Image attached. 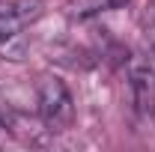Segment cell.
<instances>
[{
	"instance_id": "obj_1",
	"label": "cell",
	"mask_w": 155,
	"mask_h": 152,
	"mask_svg": "<svg viewBox=\"0 0 155 152\" xmlns=\"http://www.w3.org/2000/svg\"><path fill=\"white\" fill-rule=\"evenodd\" d=\"M36 111L48 131H69L75 122V101L66 87V81L57 75H42L36 81Z\"/></svg>"
},
{
	"instance_id": "obj_2",
	"label": "cell",
	"mask_w": 155,
	"mask_h": 152,
	"mask_svg": "<svg viewBox=\"0 0 155 152\" xmlns=\"http://www.w3.org/2000/svg\"><path fill=\"white\" fill-rule=\"evenodd\" d=\"M48 9V0H6L0 3V42L21 36Z\"/></svg>"
},
{
	"instance_id": "obj_3",
	"label": "cell",
	"mask_w": 155,
	"mask_h": 152,
	"mask_svg": "<svg viewBox=\"0 0 155 152\" xmlns=\"http://www.w3.org/2000/svg\"><path fill=\"white\" fill-rule=\"evenodd\" d=\"M128 93L140 116L155 114V69L143 57H131L128 63Z\"/></svg>"
},
{
	"instance_id": "obj_4",
	"label": "cell",
	"mask_w": 155,
	"mask_h": 152,
	"mask_svg": "<svg viewBox=\"0 0 155 152\" xmlns=\"http://www.w3.org/2000/svg\"><path fill=\"white\" fill-rule=\"evenodd\" d=\"M128 3L131 0H69L63 12H66L69 21H90V18L104 15V12H116Z\"/></svg>"
},
{
	"instance_id": "obj_5",
	"label": "cell",
	"mask_w": 155,
	"mask_h": 152,
	"mask_svg": "<svg viewBox=\"0 0 155 152\" xmlns=\"http://www.w3.org/2000/svg\"><path fill=\"white\" fill-rule=\"evenodd\" d=\"M6 134H9V131H6V125H3V122H0V140H3V137H6Z\"/></svg>"
},
{
	"instance_id": "obj_6",
	"label": "cell",
	"mask_w": 155,
	"mask_h": 152,
	"mask_svg": "<svg viewBox=\"0 0 155 152\" xmlns=\"http://www.w3.org/2000/svg\"><path fill=\"white\" fill-rule=\"evenodd\" d=\"M152 54H155V27H152Z\"/></svg>"
}]
</instances>
